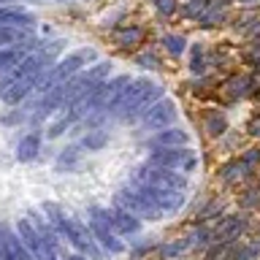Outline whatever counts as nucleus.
<instances>
[{
    "mask_svg": "<svg viewBox=\"0 0 260 260\" xmlns=\"http://www.w3.org/2000/svg\"><path fill=\"white\" fill-rule=\"evenodd\" d=\"M190 249V241L187 239H179V241H171V244H166V247L160 249V257L162 260H168V257H179L182 252H187Z\"/></svg>",
    "mask_w": 260,
    "mask_h": 260,
    "instance_id": "obj_23",
    "label": "nucleus"
},
{
    "mask_svg": "<svg viewBox=\"0 0 260 260\" xmlns=\"http://www.w3.org/2000/svg\"><path fill=\"white\" fill-rule=\"evenodd\" d=\"M95 49H79V52H73V54H68L65 60H60L54 65L52 71H49V76L46 79H38V92H49V89H54V87H60V84H65L68 79H73L76 73L84 68L87 62H92L95 60Z\"/></svg>",
    "mask_w": 260,
    "mask_h": 260,
    "instance_id": "obj_2",
    "label": "nucleus"
},
{
    "mask_svg": "<svg viewBox=\"0 0 260 260\" xmlns=\"http://www.w3.org/2000/svg\"><path fill=\"white\" fill-rule=\"evenodd\" d=\"M247 60H249L252 65H257V62H260V44H255V46H252V52L247 54Z\"/></svg>",
    "mask_w": 260,
    "mask_h": 260,
    "instance_id": "obj_36",
    "label": "nucleus"
},
{
    "mask_svg": "<svg viewBox=\"0 0 260 260\" xmlns=\"http://www.w3.org/2000/svg\"><path fill=\"white\" fill-rule=\"evenodd\" d=\"M38 152H41V138H38L36 133H27L19 144H16V160H19V162L36 160Z\"/></svg>",
    "mask_w": 260,
    "mask_h": 260,
    "instance_id": "obj_16",
    "label": "nucleus"
},
{
    "mask_svg": "<svg viewBox=\"0 0 260 260\" xmlns=\"http://www.w3.org/2000/svg\"><path fill=\"white\" fill-rule=\"evenodd\" d=\"M0 24L3 27H30L32 16L19 8H0Z\"/></svg>",
    "mask_w": 260,
    "mask_h": 260,
    "instance_id": "obj_17",
    "label": "nucleus"
},
{
    "mask_svg": "<svg viewBox=\"0 0 260 260\" xmlns=\"http://www.w3.org/2000/svg\"><path fill=\"white\" fill-rule=\"evenodd\" d=\"M239 176H247V171H244V166L239 160L228 162V166H222V182H236Z\"/></svg>",
    "mask_w": 260,
    "mask_h": 260,
    "instance_id": "obj_27",
    "label": "nucleus"
},
{
    "mask_svg": "<svg viewBox=\"0 0 260 260\" xmlns=\"http://www.w3.org/2000/svg\"><path fill=\"white\" fill-rule=\"evenodd\" d=\"M206 6H209V0H190V3L184 6V11H182V14L187 16V19H198Z\"/></svg>",
    "mask_w": 260,
    "mask_h": 260,
    "instance_id": "obj_31",
    "label": "nucleus"
},
{
    "mask_svg": "<svg viewBox=\"0 0 260 260\" xmlns=\"http://www.w3.org/2000/svg\"><path fill=\"white\" fill-rule=\"evenodd\" d=\"M14 41H16L14 27H3V24H0V49L8 46V44H14Z\"/></svg>",
    "mask_w": 260,
    "mask_h": 260,
    "instance_id": "obj_35",
    "label": "nucleus"
},
{
    "mask_svg": "<svg viewBox=\"0 0 260 260\" xmlns=\"http://www.w3.org/2000/svg\"><path fill=\"white\" fill-rule=\"evenodd\" d=\"M228 11V0H209V6L203 8V14L198 16L201 27H214V24H222Z\"/></svg>",
    "mask_w": 260,
    "mask_h": 260,
    "instance_id": "obj_14",
    "label": "nucleus"
},
{
    "mask_svg": "<svg viewBox=\"0 0 260 260\" xmlns=\"http://www.w3.org/2000/svg\"><path fill=\"white\" fill-rule=\"evenodd\" d=\"M152 144L157 146V149H176V146L190 144V136H187L184 130H179V127H162L160 133L152 138Z\"/></svg>",
    "mask_w": 260,
    "mask_h": 260,
    "instance_id": "obj_13",
    "label": "nucleus"
},
{
    "mask_svg": "<svg viewBox=\"0 0 260 260\" xmlns=\"http://www.w3.org/2000/svg\"><path fill=\"white\" fill-rule=\"evenodd\" d=\"M73 119H76V117H73V111L68 109V117H60V119H57L52 127H49V138H57V136H62L65 130L71 127V122H73Z\"/></svg>",
    "mask_w": 260,
    "mask_h": 260,
    "instance_id": "obj_30",
    "label": "nucleus"
},
{
    "mask_svg": "<svg viewBox=\"0 0 260 260\" xmlns=\"http://www.w3.org/2000/svg\"><path fill=\"white\" fill-rule=\"evenodd\" d=\"M225 127H228V122H225L222 114H209V117H206V130L211 136H222Z\"/></svg>",
    "mask_w": 260,
    "mask_h": 260,
    "instance_id": "obj_26",
    "label": "nucleus"
},
{
    "mask_svg": "<svg viewBox=\"0 0 260 260\" xmlns=\"http://www.w3.org/2000/svg\"><path fill=\"white\" fill-rule=\"evenodd\" d=\"M3 231H6V236H8V241H11V247H14V255H16V260H36V257H32V252H30V249L22 244L19 236L11 233L8 228H3Z\"/></svg>",
    "mask_w": 260,
    "mask_h": 260,
    "instance_id": "obj_22",
    "label": "nucleus"
},
{
    "mask_svg": "<svg viewBox=\"0 0 260 260\" xmlns=\"http://www.w3.org/2000/svg\"><path fill=\"white\" fill-rule=\"evenodd\" d=\"M16 60H19V54L14 52V49H0V73H8L16 65Z\"/></svg>",
    "mask_w": 260,
    "mask_h": 260,
    "instance_id": "obj_28",
    "label": "nucleus"
},
{
    "mask_svg": "<svg viewBox=\"0 0 260 260\" xmlns=\"http://www.w3.org/2000/svg\"><path fill=\"white\" fill-rule=\"evenodd\" d=\"M244 231H247V217H225L222 222L214 228V233H211V244L236 241Z\"/></svg>",
    "mask_w": 260,
    "mask_h": 260,
    "instance_id": "obj_11",
    "label": "nucleus"
},
{
    "mask_svg": "<svg viewBox=\"0 0 260 260\" xmlns=\"http://www.w3.org/2000/svg\"><path fill=\"white\" fill-rule=\"evenodd\" d=\"M133 190H138L146 201L152 203L160 214H171L184 206V192L182 190H171V187H152V184H138L133 182Z\"/></svg>",
    "mask_w": 260,
    "mask_h": 260,
    "instance_id": "obj_4",
    "label": "nucleus"
},
{
    "mask_svg": "<svg viewBox=\"0 0 260 260\" xmlns=\"http://www.w3.org/2000/svg\"><path fill=\"white\" fill-rule=\"evenodd\" d=\"M239 3H257V0H239Z\"/></svg>",
    "mask_w": 260,
    "mask_h": 260,
    "instance_id": "obj_42",
    "label": "nucleus"
},
{
    "mask_svg": "<svg viewBox=\"0 0 260 260\" xmlns=\"http://www.w3.org/2000/svg\"><path fill=\"white\" fill-rule=\"evenodd\" d=\"M0 260H6L3 257V228H0Z\"/></svg>",
    "mask_w": 260,
    "mask_h": 260,
    "instance_id": "obj_39",
    "label": "nucleus"
},
{
    "mask_svg": "<svg viewBox=\"0 0 260 260\" xmlns=\"http://www.w3.org/2000/svg\"><path fill=\"white\" fill-rule=\"evenodd\" d=\"M41 211H44V214H49V222H52L57 231L62 233V225H65V217H68V214H65V211L57 206V203H52V201H46L44 206H41Z\"/></svg>",
    "mask_w": 260,
    "mask_h": 260,
    "instance_id": "obj_20",
    "label": "nucleus"
},
{
    "mask_svg": "<svg viewBox=\"0 0 260 260\" xmlns=\"http://www.w3.org/2000/svg\"><path fill=\"white\" fill-rule=\"evenodd\" d=\"M133 182H138V184H152V187H171V190H184L187 179H184V174H176V171H168V168L144 166V168L136 171Z\"/></svg>",
    "mask_w": 260,
    "mask_h": 260,
    "instance_id": "obj_7",
    "label": "nucleus"
},
{
    "mask_svg": "<svg viewBox=\"0 0 260 260\" xmlns=\"http://www.w3.org/2000/svg\"><path fill=\"white\" fill-rule=\"evenodd\" d=\"M252 247H255V249L260 252V236H257V241H255V244H252Z\"/></svg>",
    "mask_w": 260,
    "mask_h": 260,
    "instance_id": "obj_41",
    "label": "nucleus"
},
{
    "mask_svg": "<svg viewBox=\"0 0 260 260\" xmlns=\"http://www.w3.org/2000/svg\"><path fill=\"white\" fill-rule=\"evenodd\" d=\"M38 3H44V0H38Z\"/></svg>",
    "mask_w": 260,
    "mask_h": 260,
    "instance_id": "obj_44",
    "label": "nucleus"
},
{
    "mask_svg": "<svg viewBox=\"0 0 260 260\" xmlns=\"http://www.w3.org/2000/svg\"><path fill=\"white\" fill-rule=\"evenodd\" d=\"M62 260H87V257H81V255H65Z\"/></svg>",
    "mask_w": 260,
    "mask_h": 260,
    "instance_id": "obj_40",
    "label": "nucleus"
},
{
    "mask_svg": "<svg viewBox=\"0 0 260 260\" xmlns=\"http://www.w3.org/2000/svg\"><path fill=\"white\" fill-rule=\"evenodd\" d=\"M257 162H260V149H247V152H244L241 166H244V171H247V174L257 166Z\"/></svg>",
    "mask_w": 260,
    "mask_h": 260,
    "instance_id": "obj_33",
    "label": "nucleus"
},
{
    "mask_svg": "<svg viewBox=\"0 0 260 260\" xmlns=\"http://www.w3.org/2000/svg\"><path fill=\"white\" fill-rule=\"evenodd\" d=\"M203 68H206V57H203V46L195 44L192 52H190V71L192 73H203Z\"/></svg>",
    "mask_w": 260,
    "mask_h": 260,
    "instance_id": "obj_25",
    "label": "nucleus"
},
{
    "mask_svg": "<svg viewBox=\"0 0 260 260\" xmlns=\"http://www.w3.org/2000/svg\"><path fill=\"white\" fill-rule=\"evenodd\" d=\"M114 203H117V209L127 211V214H133L138 219H160V211L154 209L138 190H133V187L119 190L117 195H114Z\"/></svg>",
    "mask_w": 260,
    "mask_h": 260,
    "instance_id": "obj_6",
    "label": "nucleus"
},
{
    "mask_svg": "<svg viewBox=\"0 0 260 260\" xmlns=\"http://www.w3.org/2000/svg\"><path fill=\"white\" fill-rule=\"evenodd\" d=\"M81 144H84L87 152H98V149H103V146L109 144V133H106V130H92V133L84 136Z\"/></svg>",
    "mask_w": 260,
    "mask_h": 260,
    "instance_id": "obj_21",
    "label": "nucleus"
},
{
    "mask_svg": "<svg viewBox=\"0 0 260 260\" xmlns=\"http://www.w3.org/2000/svg\"><path fill=\"white\" fill-rule=\"evenodd\" d=\"M162 98V87L154 84L149 79H138L130 81V87L125 89V95L119 98V103L114 106V114L119 119H136L138 114H144L154 101Z\"/></svg>",
    "mask_w": 260,
    "mask_h": 260,
    "instance_id": "obj_1",
    "label": "nucleus"
},
{
    "mask_svg": "<svg viewBox=\"0 0 260 260\" xmlns=\"http://www.w3.org/2000/svg\"><path fill=\"white\" fill-rule=\"evenodd\" d=\"M249 87H252V81L247 76H233V79H228L225 81V98L228 101H239V98L244 95H249Z\"/></svg>",
    "mask_w": 260,
    "mask_h": 260,
    "instance_id": "obj_18",
    "label": "nucleus"
},
{
    "mask_svg": "<svg viewBox=\"0 0 260 260\" xmlns=\"http://www.w3.org/2000/svg\"><path fill=\"white\" fill-rule=\"evenodd\" d=\"M0 3H8V0H0Z\"/></svg>",
    "mask_w": 260,
    "mask_h": 260,
    "instance_id": "obj_43",
    "label": "nucleus"
},
{
    "mask_svg": "<svg viewBox=\"0 0 260 260\" xmlns=\"http://www.w3.org/2000/svg\"><path fill=\"white\" fill-rule=\"evenodd\" d=\"M76 160H79V149L76 146H68V149H62V154L57 157V168H71V166H76Z\"/></svg>",
    "mask_w": 260,
    "mask_h": 260,
    "instance_id": "obj_29",
    "label": "nucleus"
},
{
    "mask_svg": "<svg viewBox=\"0 0 260 260\" xmlns=\"http://www.w3.org/2000/svg\"><path fill=\"white\" fill-rule=\"evenodd\" d=\"M249 36H252V38H260V22H257V24H252V27H249Z\"/></svg>",
    "mask_w": 260,
    "mask_h": 260,
    "instance_id": "obj_38",
    "label": "nucleus"
},
{
    "mask_svg": "<svg viewBox=\"0 0 260 260\" xmlns=\"http://www.w3.org/2000/svg\"><path fill=\"white\" fill-rule=\"evenodd\" d=\"M89 233H92L95 241H101L103 249H109V255H119L122 249V241L114 236L111 231V219H109V209H101V206H89Z\"/></svg>",
    "mask_w": 260,
    "mask_h": 260,
    "instance_id": "obj_3",
    "label": "nucleus"
},
{
    "mask_svg": "<svg viewBox=\"0 0 260 260\" xmlns=\"http://www.w3.org/2000/svg\"><path fill=\"white\" fill-rule=\"evenodd\" d=\"M149 166L168 168V171H176V174H190V171L198 166V154L190 152L187 146H176V149H157L152 154Z\"/></svg>",
    "mask_w": 260,
    "mask_h": 260,
    "instance_id": "obj_5",
    "label": "nucleus"
},
{
    "mask_svg": "<svg viewBox=\"0 0 260 260\" xmlns=\"http://www.w3.org/2000/svg\"><path fill=\"white\" fill-rule=\"evenodd\" d=\"M176 119V103L168 101V98H160L154 101L149 109L144 111V127L149 130H162V127H171Z\"/></svg>",
    "mask_w": 260,
    "mask_h": 260,
    "instance_id": "obj_10",
    "label": "nucleus"
},
{
    "mask_svg": "<svg viewBox=\"0 0 260 260\" xmlns=\"http://www.w3.org/2000/svg\"><path fill=\"white\" fill-rule=\"evenodd\" d=\"M109 73H111V62L109 60H101V62H95L92 68H87L84 76L92 81V84H103V81L109 79Z\"/></svg>",
    "mask_w": 260,
    "mask_h": 260,
    "instance_id": "obj_19",
    "label": "nucleus"
},
{
    "mask_svg": "<svg viewBox=\"0 0 260 260\" xmlns=\"http://www.w3.org/2000/svg\"><path fill=\"white\" fill-rule=\"evenodd\" d=\"M249 133L252 136H260V117H255V119L249 122Z\"/></svg>",
    "mask_w": 260,
    "mask_h": 260,
    "instance_id": "obj_37",
    "label": "nucleus"
},
{
    "mask_svg": "<svg viewBox=\"0 0 260 260\" xmlns=\"http://www.w3.org/2000/svg\"><path fill=\"white\" fill-rule=\"evenodd\" d=\"M114 44H117L119 49H136L138 44H144V30L136 27V24L114 30Z\"/></svg>",
    "mask_w": 260,
    "mask_h": 260,
    "instance_id": "obj_15",
    "label": "nucleus"
},
{
    "mask_svg": "<svg viewBox=\"0 0 260 260\" xmlns=\"http://www.w3.org/2000/svg\"><path fill=\"white\" fill-rule=\"evenodd\" d=\"M162 44H166V49H168L174 57H179V54L187 49V41H184V36H179V32H171V36H166V38H162Z\"/></svg>",
    "mask_w": 260,
    "mask_h": 260,
    "instance_id": "obj_24",
    "label": "nucleus"
},
{
    "mask_svg": "<svg viewBox=\"0 0 260 260\" xmlns=\"http://www.w3.org/2000/svg\"><path fill=\"white\" fill-rule=\"evenodd\" d=\"M109 219H111V231L122 233V236H133V233H138V228H141V219L127 214V211H122V209H111Z\"/></svg>",
    "mask_w": 260,
    "mask_h": 260,
    "instance_id": "obj_12",
    "label": "nucleus"
},
{
    "mask_svg": "<svg viewBox=\"0 0 260 260\" xmlns=\"http://www.w3.org/2000/svg\"><path fill=\"white\" fill-rule=\"evenodd\" d=\"M62 236L68 239L76 249L81 252H87L92 260H101V252L95 249V241H92V233L87 231L84 225L79 222V219H73V217H65V225H62Z\"/></svg>",
    "mask_w": 260,
    "mask_h": 260,
    "instance_id": "obj_9",
    "label": "nucleus"
},
{
    "mask_svg": "<svg viewBox=\"0 0 260 260\" xmlns=\"http://www.w3.org/2000/svg\"><path fill=\"white\" fill-rule=\"evenodd\" d=\"M152 3H154V8H157L160 16H174L176 8H179L176 0H152Z\"/></svg>",
    "mask_w": 260,
    "mask_h": 260,
    "instance_id": "obj_32",
    "label": "nucleus"
},
{
    "mask_svg": "<svg viewBox=\"0 0 260 260\" xmlns=\"http://www.w3.org/2000/svg\"><path fill=\"white\" fill-rule=\"evenodd\" d=\"M136 62L138 65H141V68H146V71H154V68H157V57H154V54H138L136 57Z\"/></svg>",
    "mask_w": 260,
    "mask_h": 260,
    "instance_id": "obj_34",
    "label": "nucleus"
},
{
    "mask_svg": "<svg viewBox=\"0 0 260 260\" xmlns=\"http://www.w3.org/2000/svg\"><path fill=\"white\" fill-rule=\"evenodd\" d=\"M130 87V76H117L111 81H103L95 89V114H109L114 111V106L119 103V98L125 95V89Z\"/></svg>",
    "mask_w": 260,
    "mask_h": 260,
    "instance_id": "obj_8",
    "label": "nucleus"
}]
</instances>
